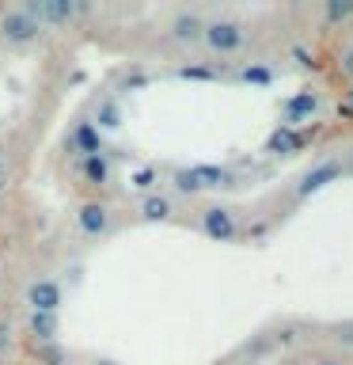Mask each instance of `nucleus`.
Returning a JSON list of instances; mask_svg holds the SVG:
<instances>
[{
    "instance_id": "1",
    "label": "nucleus",
    "mask_w": 353,
    "mask_h": 365,
    "mask_svg": "<svg viewBox=\"0 0 353 365\" xmlns=\"http://www.w3.org/2000/svg\"><path fill=\"white\" fill-rule=\"evenodd\" d=\"M251 42V27L239 16H209L201 31V50L209 57H236Z\"/></svg>"
},
{
    "instance_id": "2",
    "label": "nucleus",
    "mask_w": 353,
    "mask_h": 365,
    "mask_svg": "<svg viewBox=\"0 0 353 365\" xmlns=\"http://www.w3.org/2000/svg\"><path fill=\"white\" fill-rule=\"evenodd\" d=\"M46 34H50V31H46L23 4L0 8V42H4L8 50H34Z\"/></svg>"
},
{
    "instance_id": "3",
    "label": "nucleus",
    "mask_w": 353,
    "mask_h": 365,
    "mask_svg": "<svg viewBox=\"0 0 353 365\" xmlns=\"http://www.w3.org/2000/svg\"><path fill=\"white\" fill-rule=\"evenodd\" d=\"M171 179H175V190H182V194H213V190H224V187H232V182H236V175L228 168H221V164L179 168Z\"/></svg>"
},
{
    "instance_id": "4",
    "label": "nucleus",
    "mask_w": 353,
    "mask_h": 365,
    "mask_svg": "<svg viewBox=\"0 0 353 365\" xmlns=\"http://www.w3.org/2000/svg\"><path fill=\"white\" fill-rule=\"evenodd\" d=\"M73 225L84 240H107L114 232V205L102 198H84L73 210Z\"/></svg>"
},
{
    "instance_id": "5",
    "label": "nucleus",
    "mask_w": 353,
    "mask_h": 365,
    "mask_svg": "<svg viewBox=\"0 0 353 365\" xmlns=\"http://www.w3.org/2000/svg\"><path fill=\"white\" fill-rule=\"evenodd\" d=\"M23 8H27L46 31L50 27H68V23H80V19L95 16V8L80 4V0H31V4H23Z\"/></svg>"
},
{
    "instance_id": "6",
    "label": "nucleus",
    "mask_w": 353,
    "mask_h": 365,
    "mask_svg": "<svg viewBox=\"0 0 353 365\" xmlns=\"http://www.w3.org/2000/svg\"><path fill=\"white\" fill-rule=\"evenodd\" d=\"M23 304H27L31 312L61 316V308H65V289H61V282L50 278V274H34V278L27 282V289H23Z\"/></svg>"
},
{
    "instance_id": "7",
    "label": "nucleus",
    "mask_w": 353,
    "mask_h": 365,
    "mask_svg": "<svg viewBox=\"0 0 353 365\" xmlns=\"http://www.w3.org/2000/svg\"><path fill=\"white\" fill-rule=\"evenodd\" d=\"M198 228L209 240H216V244H232V240L239 236V221H236V213L228 210V205H201L198 210Z\"/></svg>"
},
{
    "instance_id": "8",
    "label": "nucleus",
    "mask_w": 353,
    "mask_h": 365,
    "mask_svg": "<svg viewBox=\"0 0 353 365\" xmlns=\"http://www.w3.org/2000/svg\"><path fill=\"white\" fill-rule=\"evenodd\" d=\"M205 11L198 8H179L175 16L167 19V38L179 46H201V31H205Z\"/></svg>"
},
{
    "instance_id": "9",
    "label": "nucleus",
    "mask_w": 353,
    "mask_h": 365,
    "mask_svg": "<svg viewBox=\"0 0 353 365\" xmlns=\"http://www.w3.org/2000/svg\"><path fill=\"white\" fill-rule=\"evenodd\" d=\"M346 175V164L342 160H323L319 168H312L307 175L300 179V187H296V198H307V194H319L323 187H330L334 179Z\"/></svg>"
},
{
    "instance_id": "10",
    "label": "nucleus",
    "mask_w": 353,
    "mask_h": 365,
    "mask_svg": "<svg viewBox=\"0 0 353 365\" xmlns=\"http://www.w3.org/2000/svg\"><path fill=\"white\" fill-rule=\"evenodd\" d=\"M137 217H141V221H171V217H175V198L164 194V190L141 194V202H137Z\"/></svg>"
},
{
    "instance_id": "11",
    "label": "nucleus",
    "mask_w": 353,
    "mask_h": 365,
    "mask_svg": "<svg viewBox=\"0 0 353 365\" xmlns=\"http://www.w3.org/2000/svg\"><path fill=\"white\" fill-rule=\"evenodd\" d=\"M57 331H61V316H50V312H27V335L38 339V342H53Z\"/></svg>"
},
{
    "instance_id": "12",
    "label": "nucleus",
    "mask_w": 353,
    "mask_h": 365,
    "mask_svg": "<svg viewBox=\"0 0 353 365\" xmlns=\"http://www.w3.org/2000/svg\"><path fill=\"white\" fill-rule=\"evenodd\" d=\"M319 19H323L327 31L346 27V23H353V0H330V4L319 8Z\"/></svg>"
},
{
    "instance_id": "13",
    "label": "nucleus",
    "mask_w": 353,
    "mask_h": 365,
    "mask_svg": "<svg viewBox=\"0 0 353 365\" xmlns=\"http://www.w3.org/2000/svg\"><path fill=\"white\" fill-rule=\"evenodd\" d=\"M84 175H88V182H95V187H102V182H110V160H107V153H88L84 156Z\"/></svg>"
},
{
    "instance_id": "14",
    "label": "nucleus",
    "mask_w": 353,
    "mask_h": 365,
    "mask_svg": "<svg viewBox=\"0 0 353 365\" xmlns=\"http://www.w3.org/2000/svg\"><path fill=\"white\" fill-rule=\"evenodd\" d=\"M338 76L346 80V84H353V38L338 50Z\"/></svg>"
},
{
    "instance_id": "15",
    "label": "nucleus",
    "mask_w": 353,
    "mask_h": 365,
    "mask_svg": "<svg viewBox=\"0 0 353 365\" xmlns=\"http://www.w3.org/2000/svg\"><path fill=\"white\" fill-rule=\"evenodd\" d=\"M156 179H159L156 171L144 168V171H137V175H133V187L141 190V194H152V190H156Z\"/></svg>"
},
{
    "instance_id": "16",
    "label": "nucleus",
    "mask_w": 353,
    "mask_h": 365,
    "mask_svg": "<svg viewBox=\"0 0 353 365\" xmlns=\"http://www.w3.org/2000/svg\"><path fill=\"white\" fill-rule=\"evenodd\" d=\"M330 339H334L342 350H353V324H338V327H334V335H330Z\"/></svg>"
},
{
    "instance_id": "17",
    "label": "nucleus",
    "mask_w": 353,
    "mask_h": 365,
    "mask_svg": "<svg viewBox=\"0 0 353 365\" xmlns=\"http://www.w3.org/2000/svg\"><path fill=\"white\" fill-rule=\"evenodd\" d=\"M11 342H16L11 327H8V324H0V354H8V350H11Z\"/></svg>"
},
{
    "instance_id": "18",
    "label": "nucleus",
    "mask_w": 353,
    "mask_h": 365,
    "mask_svg": "<svg viewBox=\"0 0 353 365\" xmlns=\"http://www.w3.org/2000/svg\"><path fill=\"white\" fill-rule=\"evenodd\" d=\"M4 171H8V160H4V153H0V179H4Z\"/></svg>"
},
{
    "instance_id": "19",
    "label": "nucleus",
    "mask_w": 353,
    "mask_h": 365,
    "mask_svg": "<svg viewBox=\"0 0 353 365\" xmlns=\"http://www.w3.org/2000/svg\"><path fill=\"white\" fill-rule=\"evenodd\" d=\"M91 365H118V361H107V358H99V361H91Z\"/></svg>"
}]
</instances>
